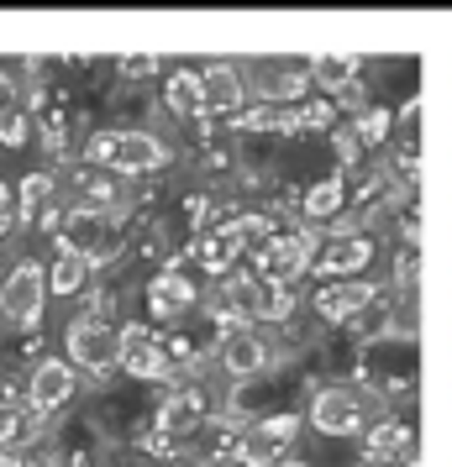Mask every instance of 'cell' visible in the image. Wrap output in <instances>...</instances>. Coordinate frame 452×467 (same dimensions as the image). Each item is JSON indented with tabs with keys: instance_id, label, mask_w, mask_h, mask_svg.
Segmentation results:
<instances>
[{
	"instance_id": "6da1fadb",
	"label": "cell",
	"mask_w": 452,
	"mask_h": 467,
	"mask_svg": "<svg viewBox=\"0 0 452 467\" xmlns=\"http://www.w3.org/2000/svg\"><path fill=\"white\" fill-rule=\"evenodd\" d=\"M85 163L106 173H152L169 163V148L148 131H95L85 142Z\"/></svg>"
},
{
	"instance_id": "7a4b0ae2",
	"label": "cell",
	"mask_w": 452,
	"mask_h": 467,
	"mask_svg": "<svg viewBox=\"0 0 452 467\" xmlns=\"http://www.w3.org/2000/svg\"><path fill=\"white\" fill-rule=\"evenodd\" d=\"M58 247L74 253V257H85L89 268H100V263H110V257L121 253V221L110 211H85V205H74V211H64Z\"/></svg>"
},
{
	"instance_id": "3957f363",
	"label": "cell",
	"mask_w": 452,
	"mask_h": 467,
	"mask_svg": "<svg viewBox=\"0 0 452 467\" xmlns=\"http://www.w3.org/2000/svg\"><path fill=\"white\" fill-rule=\"evenodd\" d=\"M43 305H47V268L22 257L5 274V284H0V316L11 320L16 331H37L43 326Z\"/></svg>"
},
{
	"instance_id": "277c9868",
	"label": "cell",
	"mask_w": 452,
	"mask_h": 467,
	"mask_svg": "<svg viewBox=\"0 0 452 467\" xmlns=\"http://www.w3.org/2000/svg\"><path fill=\"white\" fill-rule=\"evenodd\" d=\"M263 236H268V221H263V215H242V221L215 226V232H200V242H194L190 253L205 274L221 278V274H232V263H237L242 247H247V242H263Z\"/></svg>"
},
{
	"instance_id": "5b68a950",
	"label": "cell",
	"mask_w": 452,
	"mask_h": 467,
	"mask_svg": "<svg viewBox=\"0 0 452 467\" xmlns=\"http://www.w3.org/2000/svg\"><path fill=\"white\" fill-rule=\"evenodd\" d=\"M116 368H127L131 379H169V341L148 326H121L116 331Z\"/></svg>"
},
{
	"instance_id": "8992f818",
	"label": "cell",
	"mask_w": 452,
	"mask_h": 467,
	"mask_svg": "<svg viewBox=\"0 0 452 467\" xmlns=\"http://www.w3.org/2000/svg\"><path fill=\"white\" fill-rule=\"evenodd\" d=\"M74 389H79L74 362L37 358V362H32V373H26L22 400H26V410H32V415H53V410H64V404L74 400Z\"/></svg>"
},
{
	"instance_id": "52a82bcc",
	"label": "cell",
	"mask_w": 452,
	"mask_h": 467,
	"mask_svg": "<svg viewBox=\"0 0 452 467\" xmlns=\"http://www.w3.org/2000/svg\"><path fill=\"white\" fill-rule=\"evenodd\" d=\"M64 347H68V362H79L85 373H110L116 368V331L106 320H89V316H74L64 331Z\"/></svg>"
},
{
	"instance_id": "ba28073f",
	"label": "cell",
	"mask_w": 452,
	"mask_h": 467,
	"mask_svg": "<svg viewBox=\"0 0 452 467\" xmlns=\"http://www.w3.org/2000/svg\"><path fill=\"white\" fill-rule=\"evenodd\" d=\"M16 226H32V232H58L64 226V205H58V179L53 173H26L16 184Z\"/></svg>"
},
{
	"instance_id": "9c48e42d",
	"label": "cell",
	"mask_w": 452,
	"mask_h": 467,
	"mask_svg": "<svg viewBox=\"0 0 452 467\" xmlns=\"http://www.w3.org/2000/svg\"><path fill=\"white\" fill-rule=\"evenodd\" d=\"M295 431H300V420H295V415H274V420L242 431L237 446H232V457H237L242 467H279L284 446L295 441Z\"/></svg>"
},
{
	"instance_id": "30bf717a",
	"label": "cell",
	"mask_w": 452,
	"mask_h": 467,
	"mask_svg": "<svg viewBox=\"0 0 452 467\" xmlns=\"http://www.w3.org/2000/svg\"><path fill=\"white\" fill-rule=\"evenodd\" d=\"M310 242H316L310 232L268 236V242H263V253H258V278H268V284H284V289H289V278L310 263Z\"/></svg>"
},
{
	"instance_id": "8fae6325",
	"label": "cell",
	"mask_w": 452,
	"mask_h": 467,
	"mask_svg": "<svg viewBox=\"0 0 452 467\" xmlns=\"http://www.w3.org/2000/svg\"><path fill=\"white\" fill-rule=\"evenodd\" d=\"M368 257H373V242H368V236H331V242H326L321 253L310 257V263H316V274L321 278H331V284H342L347 274H358V268H363Z\"/></svg>"
},
{
	"instance_id": "7c38bea8",
	"label": "cell",
	"mask_w": 452,
	"mask_h": 467,
	"mask_svg": "<svg viewBox=\"0 0 452 467\" xmlns=\"http://www.w3.org/2000/svg\"><path fill=\"white\" fill-rule=\"evenodd\" d=\"M310 420L321 425L326 436H352L363 425V404H358V394H347V389H326L310 404Z\"/></svg>"
},
{
	"instance_id": "4fadbf2b",
	"label": "cell",
	"mask_w": 452,
	"mask_h": 467,
	"mask_svg": "<svg viewBox=\"0 0 452 467\" xmlns=\"http://www.w3.org/2000/svg\"><path fill=\"white\" fill-rule=\"evenodd\" d=\"M190 305H194V284L179 274V268H163V274L148 284V310L158 320H179Z\"/></svg>"
},
{
	"instance_id": "5bb4252c",
	"label": "cell",
	"mask_w": 452,
	"mask_h": 467,
	"mask_svg": "<svg viewBox=\"0 0 452 467\" xmlns=\"http://www.w3.org/2000/svg\"><path fill=\"white\" fill-rule=\"evenodd\" d=\"M200 425H205V400H200L194 389H179V394L163 400V410H158V431H163L169 441H184Z\"/></svg>"
},
{
	"instance_id": "9a60e30c",
	"label": "cell",
	"mask_w": 452,
	"mask_h": 467,
	"mask_svg": "<svg viewBox=\"0 0 452 467\" xmlns=\"http://www.w3.org/2000/svg\"><path fill=\"white\" fill-rule=\"evenodd\" d=\"M368 299H373V284H321L316 310H321L326 320H347V316H358Z\"/></svg>"
},
{
	"instance_id": "2e32d148",
	"label": "cell",
	"mask_w": 452,
	"mask_h": 467,
	"mask_svg": "<svg viewBox=\"0 0 452 467\" xmlns=\"http://www.w3.org/2000/svg\"><path fill=\"white\" fill-rule=\"evenodd\" d=\"M200 95H205V110H237V106H242V79H237V68L211 64L205 74H200Z\"/></svg>"
},
{
	"instance_id": "e0dca14e",
	"label": "cell",
	"mask_w": 452,
	"mask_h": 467,
	"mask_svg": "<svg viewBox=\"0 0 452 467\" xmlns=\"http://www.w3.org/2000/svg\"><path fill=\"white\" fill-rule=\"evenodd\" d=\"M221 368H226V373H237V379L258 373V368H263V341L247 337V331H226V337H221Z\"/></svg>"
},
{
	"instance_id": "ac0fdd59",
	"label": "cell",
	"mask_w": 452,
	"mask_h": 467,
	"mask_svg": "<svg viewBox=\"0 0 452 467\" xmlns=\"http://www.w3.org/2000/svg\"><path fill=\"white\" fill-rule=\"evenodd\" d=\"M32 410H26V400L16 404V394L0 383V446H16L22 451V441H32Z\"/></svg>"
},
{
	"instance_id": "d6986e66",
	"label": "cell",
	"mask_w": 452,
	"mask_h": 467,
	"mask_svg": "<svg viewBox=\"0 0 452 467\" xmlns=\"http://www.w3.org/2000/svg\"><path fill=\"white\" fill-rule=\"evenodd\" d=\"M163 100H169V110H173V116H205L200 74H190V68H179V74H169V85H163Z\"/></svg>"
},
{
	"instance_id": "ffe728a7",
	"label": "cell",
	"mask_w": 452,
	"mask_h": 467,
	"mask_svg": "<svg viewBox=\"0 0 452 467\" xmlns=\"http://www.w3.org/2000/svg\"><path fill=\"white\" fill-rule=\"evenodd\" d=\"M85 284H89V263L58 247V257L47 263V295H79Z\"/></svg>"
},
{
	"instance_id": "44dd1931",
	"label": "cell",
	"mask_w": 452,
	"mask_h": 467,
	"mask_svg": "<svg viewBox=\"0 0 452 467\" xmlns=\"http://www.w3.org/2000/svg\"><path fill=\"white\" fill-rule=\"evenodd\" d=\"M405 451H410V431L400 420L373 425V436H368V462H394V457H405Z\"/></svg>"
},
{
	"instance_id": "7402d4cb",
	"label": "cell",
	"mask_w": 452,
	"mask_h": 467,
	"mask_svg": "<svg viewBox=\"0 0 452 467\" xmlns=\"http://www.w3.org/2000/svg\"><path fill=\"white\" fill-rule=\"evenodd\" d=\"M32 137V121H26V106H0V148H22Z\"/></svg>"
},
{
	"instance_id": "603a6c76",
	"label": "cell",
	"mask_w": 452,
	"mask_h": 467,
	"mask_svg": "<svg viewBox=\"0 0 452 467\" xmlns=\"http://www.w3.org/2000/svg\"><path fill=\"white\" fill-rule=\"evenodd\" d=\"M342 179H337V173H331V179H321V184H316V190L305 194V215H331V211H342Z\"/></svg>"
},
{
	"instance_id": "cb8c5ba5",
	"label": "cell",
	"mask_w": 452,
	"mask_h": 467,
	"mask_svg": "<svg viewBox=\"0 0 452 467\" xmlns=\"http://www.w3.org/2000/svg\"><path fill=\"white\" fill-rule=\"evenodd\" d=\"M352 68H358V58H316V79L331 89H347L352 85Z\"/></svg>"
},
{
	"instance_id": "d4e9b609",
	"label": "cell",
	"mask_w": 452,
	"mask_h": 467,
	"mask_svg": "<svg viewBox=\"0 0 452 467\" xmlns=\"http://www.w3.org/2000/svg\"><path fill=\"white\" fill-rule=\"evenodd\" d=\"M300 85H305L300 68H289V74H263V89H268V95H300Z\"/></svg>"
},
{
	"instance_id": "484cf974",
	"label": "cell",
	"mask_w": 452,
	"mask_h": 467,
	"mask_svg": "<svg viewBox=\"0 0 452 467\" xmlns=\"http://www.w3.org/2000/svg\"><path fill=\"white\" fill-rule=\"evenodd\" d=\"M384 131H389V110H363V116H358V137H363V142H379Z\"/></svg>"
},
{
	"instance_id": "4316f807",
	"label": "cell",
	"mask_w": 452,
	"mask_h": 467,
	"mask_svg": "<svg viewBox=\"0 0 452 467\" xmlns=\"http://www.w3.org/2000/svg\"><path fill=\"white\" fill-rule=\"evenodd\" d=\"M152 68H158V58H121V74H127V79H142Z\"/></svg>"
},
{
	"instance_id": "83f0119b",
	"label": "cell",
	"mask_w": 452,
	"mask_h": 467,
	"mask_svg": "<svg viewBox=\"0 0 452 467\" xmlns=\"http://www.w3.org/2000/svg\"><path fill=\"white\" fill-rule=\"evenodd\" d=\"M16 100H22V95H16V79L0 68V106H16Z\"/></svg>"
},
{
	"instance_id": "f1b7e54d",
	"label": "cell",
	"mask_w": 452,
	"mask_h": 467,
	"mask_svg": "<svg viewBox=\"0 0 452 467\" xmlns=\"http://www.w3.org/2000/svg\"><path fill=\"white\" fill-rule=\"evenodd\" d=\"M11 226H16V215H0V242L11 236Z\"/></svg>"
},
{
	"instance_id": "f546056e",
	"label": "cell",
	"mask_w": 452,
	"mask_h": 467,
	"mask_svg": "<svg viewBox=\"0 0 452 467\" xmlns=\"http://www.w3.org/2000/svg\"><path fill=\"white\" fill-rule=\"evenodd\" d=\"M32 467H58V462H32Z\"/></svg>"
},
{
	"instance_id": "4dcf8cb0",
	"label": "cell",
	"mask_w": 452,
	"mask_h": 467,
	"mask_svg": "<svg viewBox=\"0 0 452 467\" xmlns=\"http://www.w3.org/2000/svg\"><path fill=\"white\" fill-rule=\"evenodd\" d=\"M279 467H305V462H279Z\"/></svg>"
}]
</instances>
